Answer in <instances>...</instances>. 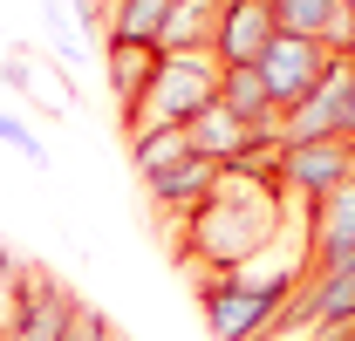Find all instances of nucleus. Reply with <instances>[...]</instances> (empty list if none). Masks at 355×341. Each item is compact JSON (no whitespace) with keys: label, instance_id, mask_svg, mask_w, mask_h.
<instances>
[{"label":"nucleus","instance_id":"1","mask_svg":"<svg viewBox=\"0 0 355 341\" xmlns=\"http://www.w3.org/2000/svg\"><path fill=\"white\" fill-rule=\"evenodd\" d=\"M280 232V184L266 164H239L219 177V191L184 218L178 259H191L198 273H239L273 246Z\"/></svg>","mask_w":355,"mask_h":341},{"label":"nucleus","instance_id":"9","mask_svg":"<svg viewBox=\"0 0 355 341\" xmlns=\"http://www.w3.org/2000/svg\"><path fill=\"white\" fill-rule=\"evenodd\" d=\"M280 42V28H273V7L266 0H225V21H219V69H260V55Z\"/></svg>","mask_w":355,"mask_h":341},{"label":"nucleus","instance_id":"20","mask_svg":"<svg viewBox=\"0 0 355 341\" xmlns=\"http://www.w3.org/2000/svg\"><path fill=\"white\" fill-rule=\"evenodd\" d=\"M342 14H349V28H355V0H342Z\"/></svg>","mask_w":355,"mask_h":341},{"label":"nucleus","instance_id":"15","mask_svg":"<svg viewBox=\"0 0 355 341\" xmlns=\"http://www.w3.org/2000/svg\"><path fill=\"white\" fill-rule=\"evenodd\" d=\"M62 341H123V335H116V321H110L103 307H89V300H76V314H69V328H62Z\"/></svg>","mask_w":355,"mask_h":341},{"label":"nucleus","instance_id":"17","mask_svg":"<svg viewBox=\"0 0 355 341\" xmlns=\"http://www.w3.org/2000/svg\"><path fill=\"white\" fill-rule=\"evenodd\" d=\"M0 143H7V150H21L35 170H48V143H42L28 123H21V116H7V110H0Z\"/></svg>","mask_w":355,"mask_h":341},{"label":"nucleus","instance_id":"8","mask_svg":"<svg viewBox=\"0 0 355 341\" xmlns=\"http://www.w3.org/2000/svg\"><path fill=\"white\" fill-rule=\"evenodd\" d=\"M219 177H225V164L198 157V150H184L178 164L150 170L144 184H150V205H157V218H191L205 198H212V191H219Z\"/></svg>","mask_w":355,"mask_h":341},{"label":"nucleus","instance_id":"4","mask_svg":"<svg viewBox=\"0 0 355 341\" xmlns=\"http://www.w3.org/2000/svg\"><path fill=\"white\" fill-rule=\"evenodd\" d=\"M349 177H355V143H328V137L287 143V137H280V150H273V184L294 191V198H308V205L335 198Z\"/></svg>","mask_w":355,"mask_h":341},{"label":"nucleus","instance_id":"19","mask_svg":"<svg viewBox=\"0 0 355 341\" xmlns=\"http://www.w3.org/2000/svg\"><path fill=\"white\" fill-rule=\"evenodd\" d=\"M0 82H7V89H28V62H21V55H0Z\"/></svg>","mask_w":355,"mask_h":341},{"label":"nucleus","instance_id":"14","mask_svg":"<svg viewBox=\"0 0 355 341\" xmlns=\"http://www.w3.org/2000/svg\"><path fill=\"white\" fill-rule=\"evenodd\" d=\"M184 150H191V137H184V130H150V137H137V143H130V164H137V177H150V170L178 164Z\"/></svg>","mask_w":355,"mask_h":341},{"label":"nucleus","instance_id":"16","mask_svg":"<svg viewBox=\"0 0 355 341\" xmlns=\"http://www.w3.org/2000/svg\"><path fill=\"white\" fill-rule=\"evenodd\" d=\"M28 266H35V259H21L14 246H0V335H7V321H14V300H21Z\"/></svg>","mask_w":355,"mask_h":341},{"label":"nucleus","instance_id":"13","mask_svg":"<svg viewBox=\"0 0 355 341\" xmlns=\"http://www.w3.org/2000/svg\"><path fill=\"white\" fill-rule=\"evenodd\" d=\"M103 69H110L116 116L130 123V116H137V103H144V89H150V76H157V48H123V42H110V48H103Z\"/></svg>","mask_w":355,"mask_h":341},{"label":"nucleus","instance_id":"11","mask_svg":"<svg viewBox=\"0 0 355 341\" xmlns=\"http://www.w3.org/2000/svg\"><path fill=\"white\" fill-rule=\"evenodd\" d=\"M219 21H225V0H178L171 21H164V42H157V55H212V42H219Z\"/></svg>","mask_w":355,"mask_h":341},{"label":"nucleus","instance_id":"10","mask_svg":"<svg viewBox=\"0 0 355 341\" xmlns=\"http://www.w3.org/2000/svg\"><path fill=\"white\" fill-rule=\"evenodd\" d=\"M273 7V28L280 35H301V42H321V48H349V14H342V0H266Z\"/></svg>","mask_w":355,"mask_h":341},{"label":"nucleus","instance_id":"5","mask_svg":"<svg viewBox=\"0 0 355 341\" xmlns=\"http://www.w3.org/2000/svg\"><path fill=\"white\" fill-rule=\"evenodd\" d=\"M280 137H287V143H314V137H328V143H355V62H349V55L328 62L321 89L280 123Z\"/></svg>","mask_w":355,"mask_h":341},{"label":"nucleus","instance_id":"18","mask_svg":"<svg viewBox=\"0 0 355 341\" xmlns=\"http://www.w3.org/2000/svg\"><path fill=\"white\" fill-rule=\"evenodd\" d=\"M69 28H76V21H69V7H48V42H55L62 62H76V55H83V42H76Z\"/></svg>","mask_w":355,"mask_h":341},{"label":"nucleus","instance_id":"2","mask_svg":"<svg viewBox=\"0 0 355 341\" xmlns=\"http://www.w3.org/2000/svg\"><path fill=\"white\" fill-rule=\"evenodd\" d=\"M301 273L308 266H239V273H198V314L212 341H273L287 300L301 294Z\"/></svg>","mask_w":355,"mask_h":341},{"label":"nucleus","instance_id":"12","mask_svg":"<svg viewBox=\"0 0 355 341\" xmlns=\"http://www.w3.org/2000/svg\"><path fill=\"white\" fill-rule=\"evenodd\" d=\"M219 110H225V116H239L253 137L280 130V110H273V96H266L260 69H225V76H219Z\"/></svg>","mask_w":355,"mask_h":341},{"label":"nucleus","instance_id":"3","mask_svg":"<svg viewBox=\"0 0 355 341\" xmlns=\"http://www.w3.org/2000/svg\"><path fill=\"white\" fill-rule=\"evenodd\" d=\"M219 55H157V76L144 89L137 116L123 123V137H150V130H191L212 103H219Z\"/></svg>","mask_w":355,"mask_h":341},{"label":"nucleus","instance_id":"7","mask_svg":"<svg viewBox=\"0 0 355 341\" xmlns=\"http://www.w3.org/2000/svg\"><path fill=\"white\" fill-rule=\"evenodd\" d=\"M69 314H76V294H69L48 266H28L21 300H14V321H7V335H0V341H62Z\"/></svg>","mask_w":355,"mask_h":341},{"label":"nucleus","instance_id":"6","mask_svg":"<svg viewBox=\"0 0 355 341\" xmlns=\"http://www.w3.org/2000/svg\"><path fill=\"white\" fill-rule=\"evenodd\" d=\"M328 62H335V48L301 42V35H280V42L260 55V82H266V96H273V110H280V123H287V116L308 103L314 89H321Z\"/></svg>","mask_w":355,"mask_h":341}]
</instances>
